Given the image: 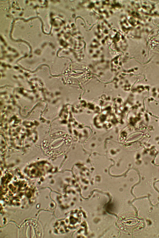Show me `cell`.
<instances>
[{
    "instance_id": "cell-1",
    "label": "cell",
    "mask_w": 159,
    "mask_h": 238,
    "mask_svg": "<svg viewBox=\"0 0 159 238\" xmlns=\"http://www.w3.org/2000/svg\"><path fill=\"white\" fill-rule=\"evenodd\" d=\"M139 221L132 216L123 214L119 217L118 225L119 228L123 231L129 232L136 228Z\"/></svg>"
}]
</instances>
